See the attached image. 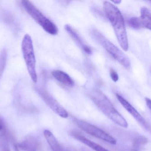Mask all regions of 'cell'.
<instances>
[{"mask_svg":"<svg viewBox=\"0 0 151 151\" xmlns=\"http://www.w3.org/2000/svg\"><path fill=\"white\" fill-rule=\"evenodd\" d=\"M113 2L115 4H120L121 2V1H113Z\"/></svg>","mask_w":151,"mask_h":151,"instance_id":"44dd1931","label":"cell"},{"mask_svg":"<svg viewBox=\"0 0 151 151\" xmlns=\"http://www.w3.org/2000/svg\"><path fill=\"white\" fill-rule=\"evenodd\" d=\"M1 122H0V131H1L3 128V125H2L1 123Z\"/></svg>","mask_w":151,"mask_h":151,"instance_id":"7402d4cb","label":"cell"},{"mask_svg":"<svg viewBox=\"0 0 151 151\" xmlns=\"http://www.w3.org/2000/svg\"><path fill=\"white\" fill-rule=\"evenodd\" d=\"M83 50L86 53L88 54H91L92 53L91 49L89 46L86 45L83 48Z\"/></svg>","mask_w":151,"mask_h":151,"instance_id":"ac0fdd59","label":"cell"},{"mask_svg":"<svg viewBox=\"0 0 151 151\" xmlns=\"http://www.w3.org/2000/svg\"><path fill=\"white\" fill-rule=\"evenodd\" d=\"M9 139H11L14 143V137L8 132L4 129L0 133V151H11L9 144Z\"/></svg>","mask_w":151,"mask_h":151,"instance_id":"8fae6325","label":"cell"},{"mask_svg":"<svg viewBox=\"0 0 151 151\" xmlns=\"http://www.w3.org/2000/svg\"><path fill=\"white\" fill-rule=\"evenodd\" d=\"M91 99L96 106L114 122L123 128L128 127L127 121L101 92L95 91L92 95Z\"/></svg>","mask_w":151,"mask_h":151,"instance_id":"7a4b0ae2","label":"cell"},{"mask_svg":"<svg viewBox=\"0 0 151 151\" xmlns=\"http://www.w3.org/2000/svg\"><path fill=\"white\" fill-rule=\"evenodd\" d=\"M141 16L139 17L143 28L151 30V12L150 10L146 7H142L140 11Z\"/></svg>","mask_w":151,"mask_h":151,"instance_id":"5bb4252c","label":"cell"},{"mask_svg":"<svg viewBox=\"0 0 151 151\" xmlns=\"http://www.w3.org/2000/svg\"><path fill=\"white\" fill-rule=\"evenodd\" d=\"M145 101L146 102L147 105V107L149 108V109L150 110H151V101L150 99H149V98H146L145 99Z\"/></svg>","mask_w":151,"mask_h":151,"instance_id":"d6986e66","label":"cell"},{"mask_svg":"<svg viewBox=\"0 0 151 151\" xmlns=\"http://www.w3.org/2000/svg\"><path fill=\"white\" fill-rule=\"evenodd\" d=\"M14 151H19V148L18 146V144L16 143L14 144Z\"/></svg>","mask_w":151,"mask_h":151,"instance_id":"ffe728a7","label":"cell"},{"mask_svg":"<svg viewBox=\"0 0 151 151\" xmlns=\"http://www.w3.org/2000/svg\"><path fill=\"white\" fill-rule=\"evenodd\" d=\"M18 146L23 151H38L40 148L38 141L32 136L27 137L24 141L18 144Z\"/></svg>","mask_w":151,"mask_h":151,"instance_id":"9c48e42d","label":"cell"},{"mask_svg":"<svg viewBox=\"0 0 151 151\" xmlns=\"http://www.w3.org/2000/svg\"><path fill=\"white\" fill-rule=\"evenodd\" d=\"M22 49L29 75L32 81L34 83H37V76L36 72V60L34 47L31 37L28 34H26L23 39Z\"/></svg>","mask_w":151,"mask_h":151,"instance_id":"5b68a950","label":"cell"},{"mask_svg":"<svg viewBox=\"0 0 151 151\" xmlns=\"http://www.w3.org/2000/svg\"><path fill=\"white\" fill-rule=\"evenodd\" d=\"M73 136L76 139H78V141H80L86 145L88 146L92 149L95 150V151H109L100 145L99 144H96L93 141H91L84 137L83 136H81L79 134H74Z\"/></svg>","mask_w":151,"mask_h":151,"instance_id":"4fadbf2b","label":"cell"},{"mask_svg":"<svg viewBox=\"0 0 151 151\" xmlns=\"http://www.w3.org/2000/svg\"><path fill=\"white\" fill-rule=\"evenodd\" d=\"M37 91L47 105L54 112L63 118H67L68 117V114L67 111L46 91L43 89H38L37 90Z\"/></svg>","mask_w":151,"mask_h":151,"instance_id":"52a82bcc","label":"cell"},{"mask_svg":"<svg viewBox=\"0 0 151 151\" xmlns=\"http://www.w3.org/2000/svg\"><path fill=\"white\" fill-rule=\"evenodd\" d=\"M52 75L57 81L68 87H72L74 82L68 75L61 70H55L52 72Z\"/></svg>","mask_w":151,"mask_h":151,"instance_id":"30bf717a","label":"cell"},{"mask_svg":"<svg viewBox=\"0 0 151 151\" xmlns=\"http://www.w3.org/2000/svg\"><path fill=\"white\" fill-rule=\"evenodd\" d=\"M44 135L53 151H64L54 135L48 130L44 131Z\"/></svg>","mask_w":151,"mask_h":151,"instance_id":"7c38bea8","label":"cell"},{"mask_svg":"<svg viewBox=\"0 0 151 151\" xmlns=\"http://www.w3.org/2000/svg\"><path fill=\"white\" fill-rule=\"evenodd\" d=\"M76 122L80 129L88 134L111 145L116 144V140L113 137L96 126L79 119H76Z\"/></svg>","mask_w":151,"mask_h":151,"instance_id":"8992f818","label":"cell"},{"mask_svg":"<svg viewBox=\"0 0 151 151\" xmlns=\"http://www.w3.org/2000/svg\"><path fill=\"white\" fill-rule=\"evenodd\" d=\"M129 26L136 29L143 28L139 17H132L128 21Z\"/></svg>","mask_w":151,"mask_h":151,"instance_id":"2e32d148","label":"cell"},{"mask_svg":"<svg viewBox=\"0 0 151 151\" xmlns=\"http://www.w3.org/2000/svg\"><path fill=\"white\" fill-rule=\"evenodd\" d=\"M65 30L68 32V33L69 34V35H70V36L73 39V40L76 43H77L79 45L81 46V47L83 49V48L86 45H85L83 43L82 40L80 38V37H79L78 34L75 31V30L73 29V28H71L69 25H68V24L65 25Z\"/></svg>","mask_w":151,"mask_h":151,"instance_id":"9a60e30c","label":"cell"},{"mask_svg":"<svg viewBox=\"0 0 151 151\" xmlns=\"http://www.w3.org/2000/svg\"><path fill=\"white\" fill-rule=\"evenodd\" d=\"M116 97L119 102L125 109L135 118V120L139 123L144 129L146 130H150V124L145 121L144 117L133 107L123 97L118 94H116Z\"/></svg>","mask_w":151,"mask_h":151,"instance_id":"ba28073f","label":"cell"},{"mask_svg":"<svg viewBox=\"0 0 151 151\" xmlns=\"http://www.w3.org/2000/svg\"><path fill=\"white\" fill-rule=\"evenodd\" d=\"M22 3L28 14L47 32L52 35L58 34V29L56 25L46 17L30 1H23Z\"/></svg>","mask_w":151,"mask_h":151,"instance_id":"277c9868","label":"cell"},{"mask_svg":"<svg viewBox=\"0 0 151 151\" xmlns=\"http://www.w3.org/2000/svg\"><path fill=\"white\" fill-rule=\"evenodd\" d=\"M91 35L93 38L99 42L106 51L114 58L115 60L121 63L125 68L129 69L130 68V62L128 57L104 35L96 30L92 31Z\"/></svg>","mask_w":151,"mask_h":151,"instance_id":"3957f363","label":"cell"},{"mask_svg":"<svg viewBox=\"0 0 151 151\" xmlns=\"http://www.w3.org/2000/svg\"><path fill=\"white\" fill-rule=\"evenodd\" d=\"M110 75L112 80L114 82H117L119 79L118 74L116 73V71H115L113 69H110Z\"/></svg>","mask_w":151,"mask_h":151,"instance_id":"e0dca14e","label":"cell"},{"mask_svg":"<svg viewBox=\"0 0 151 151\" xmlns=\"http://www.w3.org/2000/svg\"><path fill=\"white\" fill-rule=\"evenodd\" d=\"M103 8L108 18L114 28L118 43L124 51H128V37L122 13L116 7L109 1L104 2Z\"/></svg>","mask_w":151,"mask_h":151,"instance_id":"6da1fadb","label":"cell"}]
</instances>
